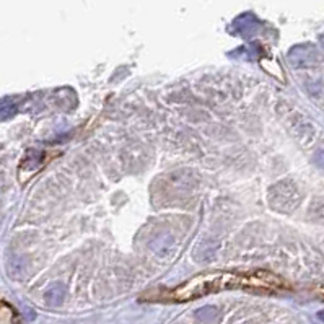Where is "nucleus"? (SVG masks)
<instances>
[{
  "instance_id": "1",
  "label": "nucleus",
  "mask_w": 324,
  "mask_h": 324,
  "mask_svg": "<svg viewBox=\"0 0 324 324\" xmlns=\"http://www.w3.org/2000/svg\"><path fill=\"white\" fill-rule=\"evenodd\" d=\"M285 282L281 277L269 270H223V272H205L199 274L188 282L181 284L176 289L169 290L163 295H157L155 300L165 301H189L201 298L215 292L232 290V289H251L274 292L284 289Z\"/></svg>"
},
{
  "instance_id": "2",
  "label": "nucleus",
  "mask_w": 324,
  "mask_h": 324,
  "mask_svg": "<svg viewBox=\"0 0 324 324\" xmlns=\"http://www.w3.org/2000/svg\"><path fill=\"white\" fill-rule=\"evenodd\" d=\"M18 314L7 301L0 303V324H18Z\"/></svg>"
},
{
  "instance_id": "3",
  "label": "nucleus",
  "mask_w": 324,
  "mask_h": 324,
  "mask_svg": "<svg viewBox=\"0 0 324 324\" xmlns=\"http://www.w3.org/2000/svg\"><path fill=\"white\" fill-rule=\"evenodd\" d=\"M196 318L199 321H202L204 324H212V322L217 321L218 311H217V308H213V306H204V308H201V310H197Z\"/></svg>"
},
{
  "instance_id": "4",
  "label": "nucleus",
  "mask_w": 324,
  "mask_h": 324,
  "mask_svg": "<svg viewBox=\"0 0 324 324\" xmlns=\"http://www.w3.org/2000/svg\"><path fill=\"white\" fill-rule=\"evenodd\" d=\"M62 298H64V290L61 287H54V289H51V292L48 293V303L53 306L61 305Z\"/></svg>"
},
{
  "instance_id": "5",
  "label": "nucleus",
  "mask_w": 324,
  "mask_h": 324,
  "mask_svg": "<svg viewBox=\"0 0 324 324\" xmlns=\"http://www.w3.org/2000/svg\"><path fill=\"white\" fill-rule=\"evenodd\" d=\"M318 163H319L321 166H324V152H322V153H319V157H318Z\"/></svg>"
},
{
  "instance_id": "6",
  "label": "nucleus",
  "mask_w": 324,
  "mask_h": 324,
  "mask_svg": "<svg viewBox=\"0 0 324 324\" xmlns=\"http://www.w3.org/2000/svg\"><path fill=\"white\" fill-rule=\"evenodd\" d=\"M319 318H321V319L324 321V313H319Z\"/></svg>"
}]
</instances>
